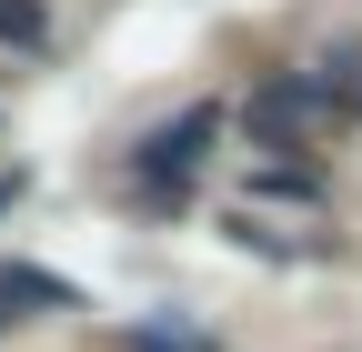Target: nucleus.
Returning a JSON list of instances; mask_svg holds the SVG:
<instances>
[{
    "label": "nucleus",
    "instance_id": "obj_4",
    "mask_svg": "<svg viewBox=\"0 0 362 352\" xmlns=\"http://www.w3.org/2000/svg\"><path fill=\"white\" fill-rule=\"evenodd\" d=\"M131 352H181V342H161V332H141V342H131Z\"/></svg>",
    "mask_w": 362,
    "mask_h": 352
},
{
    "label": "nucleus",
    "instance_id": "obj_1",
    "mask_svg": "<svg viewBox=\"0 0 362 352\" xmlns=\"http://www.w3.org/2000/svg\"><path fill=\"white\" fill-rule=\"evenodd\" d=\"M322 121H332V81H302V71H272L262 91L242 101V131H252L262 151H302Z\"/></svg>",
    "mask_w": 362,
    "mask_h": 352
},
{
    "label": "nucleus",
    "instance_id": "obj_2",
    "mask_svg": "<svg viewBox=\"0 0 362 352\" xmlns=\"http://www.w3.org/2000/svg\"><path fill=\"white\" fill-rule=\"evenodd\" d=\"M211 131H221V111H211V101H202V111H181L171 131H151V141H141V182H181V171L202 161Z\"/></svg>",
    "mask_w": 362,
    "mask_h": 352
},
{
    "label": "nucleus",
    "instance_id": "obj_3",
    "mask_svg": "<svg viewBox=\"0 0 362 352\" xmlns=\"http://www.w3.org/2000/svg\"><path fill=\"white\" fill-rule=\"evenodd\" d=\"M0 40H40V0H0Z\"/></svg>",
    "mask_w": 362,
    "mask_h": 352
}]
</instances>
